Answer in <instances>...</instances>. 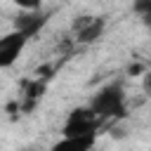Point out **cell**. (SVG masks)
<instances>
[{
  "label": "cell",
  "mask_w": 151,
  "mask_h": 151,
  "mask_svg": "<svg viewBox=\"0 0 151 151\" xmlns=\"http://www.w3.org/2000/svg\"><path fill=\"white\" fill-rule=\"evenodd\" d=\"M127 73H130V76H137V73H146V71H144V66L134 64V66H130V68H127Z\"/></svg>",
  "instance_id": "cell-10"
},
{
  "label": "cell",
  "mask_w": 151,
  "mask_h": 151,
  "mask_svg": "<svg viewBox=\"0 0 151 151\" xmlns=\"http://www.w3.org/2000/svg\"><path fill=\"white\" fill-rule=\"evenodd\" d=\"M12 2L21 9H40L42 7V0H12Z\"/></svg>",
  "instance_id": "cell-9"
},
{
  "label": "cell",
  "mask_w": 151,
  "mask_h": 151,
  "mask_svg": "<svg viewBox=\"0 0 151 151\" xmlns=\"http://www.w3.org/2000/svg\"><path fill=\"white\" fill-rule=\"evenodd\" d=\"M106 28V19L104 17H94V14H83V17H76L73 24H71V35L78 45H90L94 40L101 38Z\"/></svg>",
  "instance_id": "cell-4"
},
{
  "label": "cell",
  "mask_w": 151,
  "mask_h": 151,
  "mask_svg": "<svg viewBox=\"0 0 151 151\" xmlns=\"http://www.w3.org/2000/svg\"><path fill=\"white\" fill-rule=\"evenodd\" d=\"M97 144V132H90V134H66L61 137L54 149H73V151H90L92 146Z\"/></svg>",
  "instance_id": "cell-7"
},
{
  "label": "cell",
  "mask_w": 151,
  "mask_h": 151,
  "mask_svg": "<svg viewBox=\"0 0 151 151\" xmlns=\"http://www.w3.org/2000/svg\"><path fill=\"white\" fill-rule=\"evenodd\" d=\"M45 90H47V78H40V76L24 78L21 85H19L17 101H14L17 113H31V111H35V106L45 97Z\"/></svg>",
  "instance_id": "cell-3"
},
{
  "label": "cell",
  "mask_w": 151,
  "mask_h": 151,
  "mask_svg": "<svg viewBox=\"0 0 151 151\" xmlns=\"http://www.w3.org/2000/svg\"><path fill=\"white\" fill-rule=\"evenodd\" d=\"M104 123L106 120H118V118H125L127 116V97H125V90L120 83H109L104 87H99L90 104H87Z\"/></svg>",
  "instance_id": "cell-1"
},
{
  "label": "cell",
  "mask_w": 151,
  "mask_h": 151,
  "mask_svg": "<svg viewBox=\"0 0 151 151\" xmlns=\"http://www.w3.org/2000/svg\"><path fill=\"white\" fill-rule=\"evenodd\" d=\"M104 125V120L90 109V106H78L73 109L64 125H61V137L66 134H90V132H99V127Z\"/></svg>",
  "instance_id": "cell-2"
},
{
  "label": "cell",
  "mask_w": 151,
  "mask_h": 151,
  "mask_svg": "<svg viewBox=\"0 0 151 151\" xmlns=\"http://www.w3.org/2000/svg\"><path fill=\"white\" fill-rule=\"evenodd\" d=\"M28 40H31V38H28L26 33L17 31V28H12V31L5 33V35H0V68L14 66V64L19 61V57H21V52L26 50Z\"/></svg>",
  "instance_id": "cell-5"
},
{
  "label": "cell",
  "mask_w": 151,
  "mask_h": 151,
  "mask_svg": "<svg viewBox=\"0 0 151 151\" xmlns=\"http://www.w3.org/2000/svg\"><path fill=\"white\" fill-rule=\"evenodd\" d=\"M132 12L139 14V17L146 21L149 14H151V0H132Z\"/></svg>",
  "instance_id": "cell-8"
},
{
  "label": "cell",
  "mask_w": 151,
  "mask_h": 151,
  "mask_svg": "<svg viewBox=\"0 0 151 151\" xmlns=\"http://www.w3.org/2000/svg\"><path fill=\"white\" fill-rule=\"evenodd\" d=\"M47 21H50V14H47V12H40V9H24V14L14 19V28L21 31V33H26L28 38H33V35H38V33L45 28Z\"/></svg>",
  "instance_id": "cell-6"
}]
</instances>
